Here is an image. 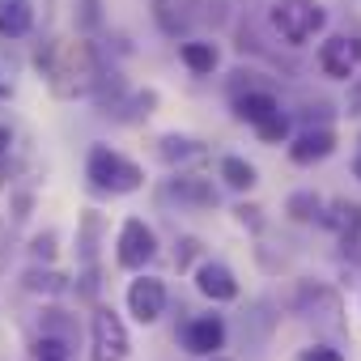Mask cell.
Listing matches in <instances>:
<instances>
[{
  "instance_id": "6da1fadb",
  "label": "cell",
  "mask_w": 361,
  "mask_h": 361,
  "mask_svg": "<svg viewBox=\"0 0 361 361\" xmlns=\"http://www.w3.org/2000/svg\"><path fill=\"white\" fill-rule=\"evenodd\" d=\"M47 77H51V90L60 98H77V94H90L106 73H102V60H98L94 43L77 39V43H64L56 51V60L47 64Z\"/></svg>"
},
{
  "instance_id": "7a4b0ae2",
  "label": "cell",
  "mask_w": 361,
  "mask_h": 361,
  "mask_svg": "<svg viewBox=\"0 0 361 361\" xmlns=\"http://www.w3.org/2000/svg\"><path fill=\"white\" fill-rule=\"evenodd\" d=\"M85 178H90L98 192L132 196V192H140V183H145V170H140L132 157L115 153L111 145H94L90 157H85Z\"/></svg>"
},
{
  "instance_id": "3957f363",
  "label": "cell",
  "mask_w": 361,
  "mask_h": 361,
  "mask_svg": "<svg viewBox=\"0 0 361 361\" xmlns=\"http://www.w3.org/2000/svg\"><path fill=\"white\" fill-rule=\"evenodd\" d=\"M323 26H327V9L319 0H276L272 5V30L289 47H306L314 35H323Z\"/></svg>"
},
{
  "instance_id": "277c9868",
  "label": "cell",
  "mask_w": 361,
  "mask_h": 361,
  "mask_svg": "<svg viewBox=\"0 0 361 361\" xmlns=\"http://www.w3.org/2000/svg\"><path fill=\"white\" fill-rule=\"evenodd\" d=\"M90 357L94 361H128L132 353V340H128V327L123 319L111 310V306H98L94 310V327H90Z\"/></svg>"
},
{
  "instance_id": "5b68a950",
  "label": "cell",
  "mask_w": 361,
  "mask_h": 361,
  "mask_svg": "<svg viewBox=\"0 0 361 361\" xmlns=\"http://www.w3.org/2000/svg\"><path fill=\"white\" fill-rule=\"evenodd\" d=\"M319 73L331 81H348L361 73V39L357 35H327L319 43Z\"/></svg>"
},
{
  "instance_id": "8992f818",
  "label": "cell",
  "mask_w": 361,
  "mask_h": 361,
  "mask_svg": "<svg viewBox=\"0 0 361 361\" xmlns=\"http://www.w3.org/2000/svg\"><path fill=\"white\" fill-rule=\"evenodd\" d=\"M153 255H157V234H153L140 217H128V221L119 226V243H115V259H119V268L140 272L145 264H153Z\"/></svg>"
},
{
  "instance_id": "52a82bcc",
  "label": "cell",
  "mask_w": 361,
  "mask_h": 361,
  "mask_svg": "<svg viewBox=\"0 0 361 361\" xmlns=\"http://www.w3.org/2000/svg\"><path fill=\"white\" fill-rule=\"evenodd\" d=\"M128 314L136 319V323H157L161 314H166V285L157 281V276H136L132 285H128Z\"/></svg>"
},
{
  "instance_id": "ba28073f",
  "label": "cell",
  "mask_w": 361,
  "mask_h": 361,
  "mask_svg": "<svg viewBox=\"0 0 361 361\" xmlns=\"http://www.w3.org/2000/svg\"><path fill=\"white\" fill-rule=\"evenodd\" d=\"M226 336H230V327H226L221 314H196L183 327V348L192 357H209V353H221L226 348Z\"/></svg>"
},
{
  "instance_id": "9c48e42d",
  "label": "cell",
  "mask_w": 361,
  "mask_h": 361,
  "mask_svg": "<svg viewBox=\"0 0 361 361\" xmlns=\"http://www.w3.org/2000/svg\"><path fill=\"white\" fill-rule=\"evenodd\" d=\"M336 153V132L331 128H302L298 136H293V145H289V157L298 161V166H314V161H323V157H331Z\"/></svg>"
},
{
  "instance_id": "30bf717a",
  "label": "cell",
  "mask_w": 361,
  "mask_h": 361,
  "mask_svg": "<svg viewBox=\"0 0 361 361\" xmlns=\"http://www.w3.org/2000/svg\"><path fill=\"white\" fill-rule=\"evenodd\" d=\"M196 289L209 298V302H234L238 298V281H234V272L226 268V264H217V259H204V264H196Z\"/></svg>"
},
{
  "instance_id": "8fae6325",
  "label": "cell",
  "mask_w": 361,
  "mask_h": 361,
  "mask_svg": "<svg viewBox=\"0 0 361 361\" xmlns=\"http://www.w3.org/2000/svg\"><path fill=\"white\" fill-rule=\"evenodd\" d=\"M319 221L340 238V247H357V243H361V204H353V200H336L331 213H319Z\"/></svg>"
},
{
  "instance_id": "7c38bea8",
  "label": "cell",
  "mask_w": 361,
  "mask_h": 361,
  "mask_svg": "<svg viewBox=\"0 0 361 361\" xmlns=\"http://www.w3.org/2000/svg\"><path fill=\"white\" fill-rule=\"evenodd\" d=\"M281 111V102H276V94H268V90H243V94H234V119H243V123H264L268 115H276Z\"/></svg>"
},
{
  "instance_id": "4fadbf2b",
  "label": "cell",
  "mask_w": 361,
  "mask_h": 361,
  "mask_svg": "<svg viewBox=\"0 0 361 361\" xmlns=\"http://www.w3.org/2000/svg\"><path fill=\"white\" fill-rule=\"evenodd\" d=\"M161 196H166V200H178V204H196V209H213V204H217V192L204 183V178H196V174L170 178Z\"/></svg>"
},
{
  "instance_id": "5bb4252c",
  "label": "cell",
  "mask_w": 361,
  "mask_h": 361,
  "mask_svg": "<svg viewBox=\"0 0 361 361\" xmlns=\"http://www.w3.org/2000/svg\"><path fill=\"white\" fill-rule=\"evenodd\" d=\"M178 60H183V64H188V73H196V77H213V73H217V64H221L217 47H213V43H200V39L178 43Z\"/></svg>"
},
{
  "instance_id": "9a60e30c",
  "label": "cell",
  "mask_w": 361,
  "mask_h": 361,
  "mask_svg": "<svg viewBox=\"0 0 361 361\" xmlns=\"http://www.w3.org/2000/svg\"><path fill=\"white\" fill-rule=\"evenodd\" d=\"M30 26H35L30 0H0V35L22 39V35H30Z\"/></svg>"
},
{
  "instance_id": "2e32d148",
  "label": "cell",
  "mask_w": 361,
  "mask_h": 361,
  "mask_svg": "<svg viewBox=\"0 0 361 361\" xmlns=\"http://www.w3.org/2000/svg\"><path fill=\"white\" fill-rule=\"evenodd\" d=\"M221 183L230 188V192H251L255 183H259V170L247 161V157H238V153H230V157H221Z\"/></svg>"
},
{
  "instance_id": "e0dca14e",
  "label": "cell",
  "mask_w": 361,
  "mask_h": 361,
  "mask_svg": "<svg viewBox=\"0 0 361 361\" xmlns=\"http://www.w3.org/2000/svg\"><path fill=\"white\" fill-rule=\"evenodd\" d=\"M157 153L170 161V166H188V161H196V157H204V145L200 140H192V136H161L157 140Z\"/></svg>"
},
{
  "instance_id": "ac0fdd59",
  "label": "cell",
  "mask_w": 361,
  "mask_h": 361,
  "mask_svg": "<svg viewBox=\"0 0 361 361\" xmlns=\"http://www.w3.org/2000/svg\"><path fill=\"white\" fill-rule=\"evenodd\" d=\"M285 213H289V221L306 226V221H319V213H323V200H319L314 192H293V196L285 200Z\"/></svg>"
},
{
  "instance_id": "d6986e66",
  "label": "cell",
  "mask_w": 361,
  "mask_h": 361,
  "mask_svg": "<svg viewBox=\"0 0 361 361\" xmlns=\"http://www.w3.org/2000/svg\"><path fill=\"white\" fill-rule=\"evenodd\" d=\"M255 136H259L264 145H285V140H289V115H285V111L268 115L264 123H255Z\"/></svg>"
},
{
  "instance_id": "ffe728a7",
  "label": "cell",
  "mask_w": 361,
  "mask_h": 361,
  "mask_svg": "<svg viewBox=\"0 0 361 361\" xmlns=\"http://www.w3.org/2000/svg\"><path fill=\"white\" fill-rule=\"evenodd\" d=\"M22 285H26L30 293H60V289H68V281H64L60 272H39V268H30V272L22 276Z\"/></svg>"
},
{
  "instance_id": "44dd1931",
  "label": "cell",
  "mask_w": 361,
  "mask_h": 361,
  "mask_svg": "<svg viewBox=\"0 0 361 361\" xmlns=\"http://www.w3.org/2000/svg\"><path fill=\"white\" fill-rule=\"evenodd\" d=\"M60 357H68V340L43 331V336L35 340V361H60Z\"/></svg>"
},
{
  "instance_id": "7402d4cb",
  "label": "cell",
  "mask_w": 361,
  "mask_h": 361,
  "mask_svg": "<svg viewBox=\"0 0 361 361\" xmlns=\"http://www.w3.org/2000/svg\"><path fill=\"white\" fill-rule=\"evenodd\" d=\"M196 255H200V238H178V251H174L178 272H188V268L196 264Z\"/></svg>"
},
{
  "instance_id": "603a6c76",
  "label": "cell",
  "mask_w": 361,
  "mask_h": 361,
  "mask_svg": "<svg viewBox=\"0 0 361 361\" xmlns=\"http://www.w3.org/2000/svg\"><path fill=\"white\" fill-rule=\"evenodd\" d=\"M298 361H344V357H340V348H331V344H310V348L298 353Z\"/></svg>"
},
{
  "instance_id": "cb8c5ba5",
  "label": "cell",
  "mask_w": 361,
  "mask_h": 361,
  "mask_svg": "<svg viewBox=\"0 0 361 361\" xmlns=\"http://www.w3.org/2000/svg\"><path fill=\"white\" fill-rule=\"evenodd\" d=\"M234 217H238V226H247V230H259V226H264V209H259V204H238Z\"/></svg>"
},
{
  "instance_id": "d4e9b609",
  "label": "cell",
  "mask_w": 361,
  "mask_h": 361,
  "mask_svg": "<svg viewBox=\"0 0 361 361\" xmlns=\"http://www.w3.org/2000/svg\"><path fill=\"white\" fill-rule=\"evenodd\" d=\"M348 111L344 115H361V77H348Z\"/></svg>"
},
{
  "instance_id": "484cf974",
  "label": "cell",
  "mask_w": 361,
  "mask_h": 361,
  "mask_svg": "<svg viewBox=\"0 0 361 361\" xmlns=\"http://www.w3.org/2000/svg\"><path fill=\"white\" fill-rule=\"evenodd\" d=\"M35 255H56V247H51V234H47V238H39V243H35Z\"/></svg>"
},
{
  "instance_id": "4316f807",
  "label": "cell",
  "mask_w": 361,
  "mask_h": 361,
  "mask_svg": "<svg viewBox=\"0 0 361 361\" xmlns=\"http://www.w3.org/2000/svg\"><path fill=\"white\" fill-rule=\"evenodd\" d=\"M9 149V128H0V153Z\"/></svg>"
},
{
  "instance_id": "83f0119b",
  "label": "cell",
  "mask_w": 361,
  "mask_h": 361,
  "mask_svg": "<svg viewBox=\"0 0 361 361\" xmlns=\"http://www.w3.org/2000/svg\"><path fill=\"white\" fill-rule=\"evenodd\" d=\"M200 361H234V357H226V353H209V357H200Z\"/></svg>"
},
{
  "instance_id": "f1b7e54d",
  "label": "cell",
  "mask_w": 361,
  "mask_h": 361,
  "mask_svg": "<svg viewBox=\"0 0 361 361\" xmlns=\"http://www.w3.org/2000/svg\"><path fill=\"white\" fill-rule=\"evenodd\" d=\"M353 174H357V178H361V157H357V161H353Z\"/></svg>"
},
{
  "instance_id": "f546056e",
  "label": "cell",
  "mask_w": 361,
  "mask_h": 361,
  "mask_svg": "<svg viewBox=\"0 0 361 361\" xmlns=\"http://www.w3.org/2000/svg\"><path fill=\"white\" fill-rule=\"evenodd\" d=\"M0 98H9V85H5V81H0Z\"/></svg>"
},
{
  "instance_id": "4dcf8cb0",
  "label": "cell",
  "mask_w": 361,
  "mask_h": 361,
  "mask_svg": "<svg viewBox=\"0 0 361 361\" xmlns=\"http://www.w3.org/2000/svg\"><path fill=\"white\" fill-rule=\"evenodd\" d=\"M60 361H68V357H60Z\"/></svg>"
}]
</instances>
